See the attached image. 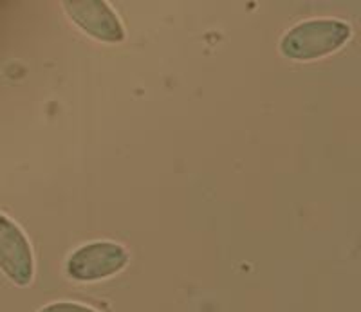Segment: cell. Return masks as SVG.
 <instances>
[{"instance_id":"1","label":"cell","mask_w":361,"mask_h":312,"mask_svg":"<svg viewBox=\"0 0 361 312\" xmlns=\"http://www.w3.org/2000/svg\"><path fill=\"white\" fill-rule=\"evenodd\" d=\"M350 38V27L341 20L318 18L295 25L283 35L280 51L286 58L309 62L343 47Z\"/></svg>"},{"instance_id":"2","label":"cell","mask_w":361,"mask_h":312,"mask_svg":"<svg viewBox=\"0 0 361 312\" xmlns=\"http://www.w3.org/2000/svg\"><path fill=\"white\" fill-rule=\"evenodd\" d=\"M128 253L114 242H90L78 247L67 258V275L78 282L109 278L127 266Z\"/></svg>"},{"instance_id":"3","label":"cell","mask_w":361,"mask_h":312,"mask_svg":"<svg viewBox=\"0 0 361 312\" xmlns=\"http://www.w3.org/2000/svg\"><path fill=\"white\" fill-rule=\"evenodd\" d=\"M0 269L20 287L33 282L35 262L31 246L20 227L4 215H0Z\"/></svg>"},{"instance_id":"4","label":"cell","mask_w":361,"mask_h":312,"mask_svg":"<svg viewBox=\"0 0 361 312\" xmlns=\"http://www.w3.org/2000/svg\"><path fill=\"white\" fill-rule=\"evenodd\" d=\"M71 20L96 40L118 44L125 38V29L116 13L102 0H69L63 2Z\"/></svg>"},{"instance_id":"5","label":"cell","mask_w":361,"mask_h":312,"mask_svg":"<svg viewBox=\"0 0 361 312\" xmlns=\"http://www.w3.org/2000/svg\"><path fill=\"white\" fill-rule=\"evenodd\" d=\"M38 312H96L94 308L87 307L82 304H74V301H56V304L45 305Z\"/></svg>"}]
</instances>
